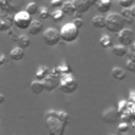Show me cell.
<instances>
[{"label": "cell", "mask_w": 135, "mask_h": 135, "mask_svg": "<svg viewBox=\"0 0 135 135\" xmlns=\"http://www.w3.org/2000/svg\"><path fill=\"white\" fill-rule=\"evenodd\" d=\"M58 88L64 94H72V93H74L77 90L78 81L73 76L72 73H70V74H62L59 77Z\"/></svg>", "instance_id": "2"}, {"label": "cell", "mask_w": 135, "mask_h": 135, "mask_svg": "<svg viewBox=\"0 0 135 135\" xmlns=\"http://www.w3.org/2000/svg\"><path fill=\"white\" fill-rule=\"evenodd\" d=\"M50 14H51V13H50L49 8L45 7V6H42V7H40V8L38 9V16H39V18L42 19V20H45V19L50 18Z\"/></svg>", "instance_id": "25"}, {"label": "cell", "mask_w": 135, "mask_h": 135, "mask_svg": "<svg viewBox=\"0 0 135 135\" xmlns=\"http://www.w3.org/2000/svg\"><path fill=\"white\" fill-rule=\"evenodd\" d=\"M134 1H135V0H134Z\"/></svg>", "instance_id": "39"}, {"label": "cell", "mask_w": 135, "mask_h": 135, "mask_svg": "<svg viewBox=\"0 0 135 135\" xmlns=\"http://www.w3.org/2000/svg\"><path fill=\"white\" fill-rule=\"evenodd\" d=\"M52 71H53L55 74H57L58 76H60V75H62V74H70V73H72V70H71L69 63H66L65 61H62L59 65H57V66H56L55 69H53Z\"/></svg>", "instance_id": "14"}, {"label": "cell", "mask_w": 135, "mask_h": 135, "mask_svg": "<svg viewBox=\"0 0 135 135\" xmlns=\"http://www.w3.org/2000/svg\"><path fill=\"white\" fill-rule=\"evenodd\" d=\"M59 77L57 74H55L52 70L51 73L42 80L43 85H44V91L46 92H53L55 89L58 88V83H59Z\"/></svg>", "instance_id": "7"}, {"label": "cell", "mask_w": 135, "mask_h": 135, "mask_svg": "<svg viewBox=\"0 0 135 135\" xmlns=\"http://www.w3.org/2000/svg\"><path fill=\"white\" fill-rule=\"evenodd\" d=\"M111 75L115 80L120 81V80H123L127 77V72L120 66H114L111 71Z\"/></svg>", "instance_id": "15"}, {"label": "cell", "mask_w": 135, "mask_h": 135, "mask_svg": "<svg viewBox=\"0 0 135 135\" xmlns=\"http://www.w3.org/2000/svg\"><path fill=\"white\" fill-rule=\"evenodd\" d=\"M126 56L128 57V59H130V60H134V61H135V53H134V52L128 50V53H127Z\"/></svg>", "instance_id": "31"}, {"label": "cell", "mask_w": 135, "mask_h": 135, "mask_svg": "<svg viewBox=\"0 0 135 135\" xmlns=\"http://www.w3.org/2000/svg\"><path fill=\"white\" fill-rule=\"evenodd\" d=\"M97 11L101 14H107L110 12L112 7V1L111 0H98L95 4Z\"/></svg>", "instance_id": "11"}, {"label": "cell", "mask_w": 135, "mask_h": 135, "mask_svg": "<svg viewBox=\"0 0 135 135\" xmlns=\"http://www.w3.org/2000/svg\"><path fill=\"white\" fill-rule=\"evenodd\" d=\"M0 116H1V114H0Z\"/></svg>", "instance_id": "37"}, {"label": "cell", "mask_w": 135, "mask_h": 135, "mask_svg": "<svg viewBox=\"0 0 135 135\" xmlns=\"http://www.w3.org/2000/svg\"><path fill=\"white\" fill-rule=\"evenodd\" d=\"M72 2L74 4L76 13H78L80 15L89 12V9L91 7L89 2H88V0H72Z\"/></svg>", "instance_id": "9"}, {"label": "cell", "mask_w": 135, "mask_h": 135, "mask_svg": "<svg viewBox=\"0 0 135 135\" xmlns=\"http://www.w3.org/2000/svg\"><path fill=\"white\" fill-rule=\"evenodd\" d=\"M32 20H33L32 16L28 15L25 11H20L16 13L13 17V23L19 30H27Z\"/></svg>", "instance_id": "4"}, {"label": "cell", "mask_w": 135, "mask_h": 135, "mask_svg": "<svg viewBox=\"0 0 135 135\" xmlns=\"http://www.w3.org/2000/svg\"><path fill=\"white\" fill-rule=\"evenodd\" d=\"M120 15L123 17V19L126 21V24H133L134 23L135 19L131 14L130 8H122L121 12H120Z\"/></svg>", "instance_id": "21"}, {"label": "cell", "mask_w": 135, "mask_h": 135, "mask_svg": "<svg viewBox=\"0 0 135 135\" xmlns=\"http://www.w3.org/2000/svg\"><path fill=\"white\" fill-rule=\"evenodd\" d=\"M60 39L66 43L74 42L79 37V28H77L72 22H68L63 24L59 31Z\"/></svg>", "instance_id": "3"}, {"label": "cell", "mask_w": 135, "mask_h": 135, "mask_svg": "<svg viewBox=\"0 0 135 135\" xmlns=\"http://www.w3.org/2000/svg\"><path fill=\"white\" fill-rule=\"evenodd\" d=\"M130 12H131L132 16H133V17H134V19H135V4H133V5L130 7Z\"/></svg>", "instance_id": "33"}, {"label": "cell", "mask_w": 135, "mask_h": 135, "mask_svg": "<svg viewBox=\"0 0 135 135\" xmlns=\"http://www.w3.org/2000/svg\"><path fill=\"white\" fill-rule=\"evenodd\" d=\"M112 53L117 57H124L128 53V49H127V46L118 43V44L112 46Z\"/></svg>", "instance_id": "20"}, {"label": "cell", "mask_w": 135, "mask_h": 135, "mask_svg": "<svg viewBox=\"0 0 135 135\" xmlns=\"http://www.w3.org/2000/svg\"><path fill=\"white\" fill-rule=\"evenodd\" d=\"M129 101L135 102V91H131L130 96H129Z\"/></svg>", "instance_id": "32"}, {"label": "cell", "mask_w": 135, "mask_h": 135, "mask_svg": "<svg viewBox=\"0 0 135 135\" xmlns=\"http://www.w3.org/2000/svg\"><path fill=\"white\" fill-rule=\"evenodd\" d=\"M126 27V21L123 17L120 15V13H110L108 16H105V26L109 32L111 33H118L122 28Z\"/></svg>", "instance_id": "1"}, {"label": "cell", "mask_w": 135, "mask_h": 135, "mask_svg": "<svg viewBox=\"0 0 135 135\" xmlns=\"http://www.w3.org/2000/svg\"><path fill=\"white\" fill-rule=\"evenodd\" d=\"M27 31H28V34H31L33 36H36V35L40 34V33H42L43 25H42V23L39 20H32Z\"/></svg>", "instance_id": "12"}, {"label": "cell", "mask_w": 135, "mask_h": 135, "mask_svg": "<svg viewBox=\"0 0 135 135\" xmlns=\"http://www.w3.org/2000/svg\"><path fill=\"white\" fill-rule=\"evenodd\" d=\"M62 3H63L62 0H51V7L54 9L60 8L62 6Z\"/></svg>", "instance_id": "30"}, {"label": "cell", "mask_w": 135, "mask_h": 135, "mask_svg": "<svg viewBox=\"0 0 135 135\" xmlns=\"http://www.w3.org/2000/svg\"><path fill=\"white\" fill-rule=\"evenodd\" d=\"M60 9L62 11V13L64 15H68V16H71V17H74L75 14H76L74 4H73V2L71 0H66L65 2H63L62 6L60 7Z\"/></svg>", "instance_id": "13"}, {"label": "cell", "mask_w": 135, "mask_h": 135, "mask_svg": "<svg viewBox=\"0 0 135 135\" xmlns=\"http://www.w3.org/2000/svg\"><path fill=\"white\" fill-rule=\"evenodd\" d=\"M134 23H135V21H134Z\"/></svg>", "instance_id": "38"}, {"label": "cell", "mask_w": 135, "mask_h": 135, "mask_svg": "<svg viewBox=\"0 0 135 135\" xmlns=\"http://www.w3.org/2000/svg\"><path fill=\"white\" fill-rule=\"evenodd\" d=\"M16 42H17V45L23 50L27 49L30 45H31V40L28 38L27 35H19L17 38H16Z\"/></svg>", "instance_id": "18"}, {"label": "cell", "mask_w": 135, "mask_h": 135, "mask_svg": "<svg viewBox=\"0 0 135 135\" xmlns=\"http://www.w3.org/2000/svg\"><path fill=\"white\" fill-rule=\"evenodd\" d=\"M117 130H118L120 133H127V132L129 131V123H127V122H124V121L118 123Z\"/></svg>", "instance_id": "28"}, {"label": "cell", "mask_w": 135, "mask_h": 135, "mask_svg": "<svg viewBox=\"0 0 135 135\" xmlns=\"http://www.w3.org/2000/svg\"><path fill=\"white\" fill-rule=\"evenodd\" d=\"M30 89L31 91L35 94V95H39L41 94L43 91H44V85H43V82L40 81V80H33L30 84Z\"/></svg>", "instance_id": "17"}, {"label": "cell", "mask_w": 135, "mask_h": 135, "mask_svg": "<svg viewBox=\"0 0 135 135\" xmlns=\"http://www.w3.org/2000/svg\"><path fill=\"white\" fill-rule=\"evenodd\" d=\"M130 51H132V52H134V53H135V40H134V42L130 45Z\"/></svg>", "instance_id": "36"}, {"label": "cell", "mask_w": 135, "mask_h": 135, "mask_svg": "<svg viewBox=\"0 0 135 135\" xmlns=\"http://www.w3.org/2000/svg\"><path fill=\"white\" fill-rule=\"evenodd\" d=\"M4 101H5V96H4L3 94H1V93H0V104H1V103H3Z\"/></svg>", "instance_id": "34"}, {"label": "cell", "mask_w": 135, "mask_h": 135, "mask_svg": "<svg viewBox=\"0 0 135 135\" xmlns=\"http://www.w3.org/2000/svg\"><path fill=\"white\" fill-rule=\"evenodd\" d=\"M101 118H102V120H103L105 123L113 124V123L117 122V120L119 119V113H118V111H117L115 108L110 107V108L105 109V110L102 112Z\"/></svg>", "instance_id": "8"}, {"label": "cell", "mask_w": 135, "mask_h": 135, "mask_svg": "<svg viewBox=\"0 0 135 135\" xmlns=\"http://www.w3.org/2000/svg\"><path fill=\"white\" fill-rule=\"evenodd\" d=\"M118 3L122 8H130L134 4V0H118Z\"/></svg>", "instance_id": "26"}, {"label": "cell", "mask_w": 135, "mask_h": 135, "mask_svg": "<svg viewBox=\"0 0 135 135\" xmlns=\"http://www.w3.org/2000/svg\"><path fill=\"white\" fill-rule=\"evenodd\" d=\"M50 73H51V69H50L49 66L41 65V66H39V68L37 69V71H36V73H35V79L42 81Z\"/></svg>", "instance_id": "16"}, {"label": "cell", "mask_w": 135, "mask_h": 135, "mask_svg": "<svg viewBox=\"0 0 135 135\" xmlns=\"http://www.w3.org/2000/svg\"><path fill=\"white\" fill-rule=\"evenodd\" d=\"M126 68H127V70L129 72L135 73V61L134 60L127 59V61H126Z\"/></svg>", "instance_id": "27"}, {"label": "cell", "mask_w": 135, "mask_h": 135, "mask_svg": "<svg viewBox=\"0 0 135 135\" xmlns=\"http://www.w3.org/2000/svg\"><path fill=\"white\" fill-rule=\"evenodd\" d=\"M24 56H25V51L23 49L19 47L18 45L13 47L9 52V58L14 61H20L24 58Z\"/></svg>", "instance_id": "10"}, {"label": "cell", "mask_w": 135, "mask_h": 135, "mask_svg": "<svg viewBox=\"0 0 135 135\" xmlns=\"http://www.w3.org/2000/svg\"><path fill=\"white\" fill-rule=\"evenodd\" d=\"M38 9H39V7H38V5H37L36 2H30V3L26 5V7H25V12H26L28 15H31V16L36 15V14L38 13Z\"/></svg>", "instance_id": "24"}, {"label": "cell", "mask_w": 135, "mask_h": 135, "mask_svg": "<svg viewBox=\"0 0 135 135\" xmlns=\"http://www.w3.org/2000/svg\"><path fill=\"white\" fill-rule=\"evenodd\" d=\"M43 42L49 46H55L60 42V34L59 31L55 27H49L42 33Z\"/></svg>", "instance_id": "5"}, {"label": "cell", "mask_w": 135, "mask_h": 135, "mask_svg": "<svg viewBox=\"0 0 135 135\" xmlns=\"http://www.w3.org/2000/svg\"><path fill=\"white\" fill-rule=\"evenodd\" d=\"M91 23L96 28H104V26H105V17H103L101 15L94 16L91 20Z\"/></svg>", "instance_id": "19"}, {"label": "cell", "mask_w": 135, "mask_h": 135, "mask_svg": "<svg viewBox=\"0 0 135 135\" xmlns=\"http://www.w3.org/2000/svg\"><path fill=\"white\" fill-rule=\"evenodd\" d=\"M77 28H81L82 26H83V24H84V22H83V20L80 18V17H77V18H74V20H73V22H72Z\"/></svg>", "instance_id": "29"}, {"label": "cell", "mask_w": 135, "mask_h": 135, "mask_svg": "<svg viewBox=\"0 0 135 135\" xmlns=\"http://www.w3.org/2000/svg\"><path fill=\"white\" fill-rule=\"evenodd\" d=\"M117 39L119 44H122L124 46H130L135 40V33L133 30L124 27L117 33Z\"/></svg>", "instance_id": "6"}, {"label": "cell", "mask_w": 135, "mask_h": 135, "mask_svg": "<svg viewBox=\"0 0 135 135\" xmlns=\"http://www.w3.org/2000/svg\"><path fill=\"white\" fill-rule=\"evenodd\" d=\"M71 1H72V0H71Z\"/></svg>", "instance_id": "40"}, {"label": "cell", "mask_w": 135, "mask_h": 135, "mask_svg": "<svg viewBox=\"0 0 135 135\" xmlns=\"http://www.w3.org/2000/svg\"><path fill=\"white\" fill-rule=\"evenodd\" d=\"M64 16H65V15L62 13V11H61L60 8L54 9V11L50 14V17H51L52 20L55 21V22H60V21H62L63 18H64Z\"/></svg>", "instance_id": "22"}, {"label": "cell", "mask_w": 135, "mask_h": 135, "mask_svg": "<svg viewBox=\"0 0 135 135\" xmlns=\"http://www.w3.org/2000/svg\"><path fill=\"white\" fill-rule=\"evenodd\" d=\"M99 43L103 49H109L112 46V38L108 34H104L99 38Z\"/></svg>", "instance_id": "23"}, {"label": "cell", "mask_w": 135, "mask_h": 135, "mask_svg": "<svg viewBox=\"0 0 135 135\" xmlns=\"http://www.w3.org/2000/svg\"><path fill=\"white\" fill-rule=\"evenodd\" d=\"M97 1H98V0H88V2H89V4H90V6H93V5H95Z\"/></svg>", "instance_id": "35"}]
</instances>
